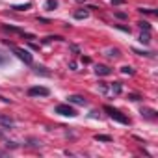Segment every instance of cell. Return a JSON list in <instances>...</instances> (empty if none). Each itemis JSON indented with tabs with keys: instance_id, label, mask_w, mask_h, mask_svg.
<instances>
[{
	"instance_id": "obj_1",
	"label": "cell",
	"mask_w": 158,
	"mask_h": 158,
	"mask_svg": "<svg viewBox=\"0 0 158 158\" xmlns=\"http://www.w3.org/2000/svg\"><path fill=\"white\" fill-rule=\"evenodd\" d=\"M10 45V48L15 52V56L19 58V60H23L26 65H32V54L28 52V50H24V48H21V47H17V45H13V43H8Z\"/></svg>"
},
{
	"instance_id": "obj_2",
	"label": "cell",
	"mask_w": 158,
	"mask_h": 158,
	"mask_svg": "<svg viewBox=\"0 0 158 158\" xmlns=\"http://www.w3.org/2000/svg\"><path fill=\"white\" fill-rule=\"evenodd\" d=\"M104 112H106L112 119H115L117 123H123V125H127V123H128V117H127V115H123L119 110H115V108H112V106H104Z\"/></svg>"
},
{
	"instance_id": "obj_3",
	"label": "cell",
	"mask_w": 158,
	"mask_h": 158,
	"mask_svg": "<svg viewBox=\"0 0 158 158\" xmlns=\"http://www.w3.org/2000/svg\"><path fill=\"white\" fill-rule=\"evenodd\" d=\"M54 112H56V114H60V115H63V117H74V115H76L74 108H73V106H69V104H58Z\"/></svg>"
},
{
	"instance_id": "obj_4",
	"label": "cell",
	"mask_w": 158,
	"mask_h": 158,
	"mask_svg": "<svg viewBox=\"0 0 158 158\" xmlns=\"http://www.w3.org/2000/svg\"><path fill=\"white\" fill-rule=\"evenodd\" d=\"M50 91L48 88H43V86H34L28 89V97H48Z\"/></svg>"
},
{
	"instance_id": "obj_5",
	"label": "cell",
	"mask_w": 158,
	"mask_h": 158,
	"mask_svg": "<svg viewBox=\"0 0 158 158\" xmlns=\"http://www.w3.org/2000/svg\"><path fill=\"white\" fill-rule=\"evenodd\" d=\"M69 102L78 104V106H86V99L80 97V95H71V97H69Z\"/></svg>"
},
{
	"instance_id": "obj_6",
	"label": "cell",
	"mask_w": 158,
	"mask_h": 158,
	"mask_svg": "<svg viewBox=\"0 0 158 158\" xmlns=\"http://www.w3.org/2000/svg\"><path fill=\"white\" fill-rule=\"evenodd\" d=\"M0 125H4V127L11 128L15 123H13V119H11V117H8V115H0Z\"/></svg>"
},
{
	"instance_id": "obj_7",
	"label": "cell",
	"mask_w": 158,
	"mask_h": 158,
	"mask_svg": "<svg viewBox=\"0 0 158 158\" xmlns=\"http://www.w3.org/2000/svg\"><path fill=\"white\" fill-rule=\"evenodd\" d=\"M95 71H97V74H102V76L110 74V69H108L106 65H97V67H95Z\"/></svg>"
},
{
	"instance_id": "obj_8",
	"label": "cell",
	"mask_w": 158,
	"mask_h": 158,
	"mask_svg": "<svg viewBox=\"0 0 158 158\" xmlns=\"http://www.w3.org/2000/svg\"><path fill=\"white\" fill-rule=\"evenodd\" d=\"M45 8H47L48 11L56 10V8H58V0H47V4H45Z\"/></svg>"
},
{
	"instance_id": "obj_9",
	"label": "cell",
	"mask_w": 158,
	"mask_h": 158,
	"mask_svg": "<svg viewBox=\"0 0 158 158\" xmlns=\"http://www.w3.org/2000/svg\"><path fill=\"white\" fill-rule=\"evenodd\" d=\"M141 114H143L145 117H149V119H156V115H154L156 112H154V110H149V108H145V110H141Z\"/></svg>"
},
{
	"instance_id": "obj_10",
	"label": "cell",
	"mask_w": 158,
	"mask_h": 158,
	"mask_svg": "<svg viewBox=\"0 0 158 158\" xmlns=\"http://www.w3.org/2000/svg\"><path fill=\"white\" fill-rule=\"evenodd\" d=\"M6 63H8V56L0 50V65H6Z\"/></svg>"
},
{
	"instance_id": "obj_11",
	"label": "cell",
	"mask_w": 158,
	"mask_h": 158,
	"mask_svg": "<svg viewBox=\"0 0 158 158\" xmlns=\"http://www.w3.org/2000/svg\"><path fill=\"white\" fill-rule=\"evenodd\" d=\"M112 91H114V93H121V86H119V82H114Z\"/></svg>"
},
{
	"instance_id": "obj_12",
	"label": "cell",
	"mask_w": 158,
	"mask_h": 158,
	"mask_svg": "<svg viewBox=\"0 0 158 158\" xmlns=\"http://www.w3.org/2000/svg\"><path fill=\"white\" fill-rule=\"evenodd\" d=\"M74 17L76 19H86L88 17V11H78V13H74Z\"/></svg>"
},
{
	"instance_id": "obj_13",
	"label": "cell",
	"mask_w": 158,
	"mask_h": 158,
	"mask_svg": "<svg viewBox=\"0 0 158 158\" xmlns=\"http://www.w3.org/2000/svg\"><path fill=\"white\" fill-rule=\"evenodd\" d=\"M139 41H141V43H149V41H151V39H149V32H147L145 35L141 34V35H139Z\"/></svg>"
},
{
	"instance_id": "obj_14",
	"label": "cell",
	"mask_w": 158,
	"mask_h": 158,
	"mask_svg": "<svg viewBox=\"0 0 158 158\" xmlns=\"http://www.w3.org/2000/svg\"><path fill=\"white\" fill-rule=\"evenodd\" d=\"M106 56H110V58H117V56H119V50H115V48H114V50H108Z\"/></svg>"
},
{
	"instance_id": "obj_15",
	"label": "cell",
	"mask_w": 158,
	"mask_h": 158,
	"mask_svg": "<svg viewBox=\"0 0 158 158\" xmlns=\"http://www.w3.org/2000/svg\"><path fill=\"white\" fill-rule=\"evenodd\" d=\"M121 71H123V74H132V73H134V71H132V67H128V65H127V67H123Z\"/></svg>"
},
{
	"instance_id": "obj_16",
	"label": "cell",
	"mask_w": 158,
	"mask_h": 158,
	"mask_svg": "<svg viewBox=\"0 0 158 158\" xmlns=\"http://www.w3.org/2000/svg\"><path fill=\"white\" fill-rule=\"evenodd\" d=\"M97 139H102V141H110V138H108V136H97Z\"/></svg>"
}]
</instances>
